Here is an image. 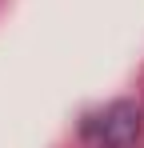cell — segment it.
Returning <instances> with one entry per match:
<instances>
[{
	"label": "cell",
	"mask_w": 144,
	"mask_h": 148,
	"mask_svg": "<svg viewBox=\"0 0 144 148\" xmlns=\"http://www.w3.org/2000/svg\"><path fill=\"white\" fill-rule=\"evenodd\" d=\"M88 136L100 148H132L140 136V104L132 100H116L104 112H96L88 120Z\"/></svg>",
	"instance_id": "cell-1"
}]
</instances>
